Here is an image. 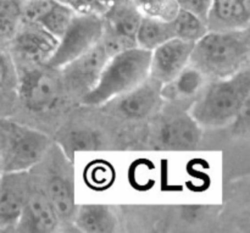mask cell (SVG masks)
<instances>
[{
    "instance_id": "cell-1",
    "label": "cell",
    "mask_w": 250,
    "mask_h": 233,
    "mask_svg": "<svg viewBox=\"0 0 250 233\" xmlns=\"http://www.w3.org/2000/svg\"><path fill=\"white\" fill-rule=\"evenodd\" d=\"M250 37L248 28L208 31L195 42L189 63L209 80L227 78L248 67Z\"/></svg>"
},
{
    "instance_id": "cell-2",
    "label": "cell",
    "mask_w": 250,
    "mask_h": 233,
    "mask_svg": "<svg viewBox=\"0 0 250 233\" xmlns=\"http://www.w3.org/2000/svg\"><path fill=\"white\" fill-rule=\"evenodd\" d=\"M249 95L250 72L246 67L231 77L210 80L193 102L189 114L202 128L226 126L248 104Z\"/></svg>"
},
{
    "instance_id": "cell-3",
    "label": "cell",
    "mask_w": 250,
    "mask_h": 233,
    "mask_svg": "<svg viewBox=\"0 0 250 233\" xmlns=\"http://www.w3.org/2000/svg\"><path fill=\"white\" fill-rule=\"evenodd\" d=\"M150 51L139 46L109 58L94 87L81 97L83 105L98 106L121 97L149 76Z\"/></svg>"
},
{
    "instance_id": "cell-4",
    "label": "cell",
    "mask_w": 250,
    "mask_h": 233,
    "mask_svg": "<svg viewBox=\"0 0 250 233\" xmlns=\"http://www.w3.org/2000/svg\"><path fill=\"white\" fill-rule=\"evenodd\" d=\"M50 147L43 132L9 119H0V156L2 173L24 172L38 165Z\"/></svg>"
},
{
    "instance_id": "cell-5",
    "label": "cell",
    "mask_w": 250,
    "mask_h": 233,
    "mask_svg": "<svg viewBox=\"0 0 250 233\" xmlns=\"http://www.w3.org/2000/svg\"><path fill=\"white\" fill-rule=\"evenodd\" d=\"M103 29V20L98 15L93 12L76 14L45 66L60 70L66 64L83 55L100 41Z\"/></svg>"
},
{
    "instance_id": "cell-6",
    "label": "cell",
    "mask_w": 250,
    "mask_h": 233,
    "mask_svg": "<svg viewBox=\"0 0 250 233\" xmlns=\"http://www.w3.org/2000/svg\"><path fill=\"white\" fill-rule=\"evenodd\" d=\"M63 90L59 70L48 66L26 68L17 81V94L32 112H45L58 104Z\"/></svg>"
},
{
    "instance_id": "cell-7",
    "label": "cell",
    "mask_w": 250,
    "mask_h": 233,
    "mask_svg": "<svg viewBox=\"0 0 250 233\" xmlns=\"http://www.w3.org/2000/svg\"><path fill=\"white\" fill-rule=\"evenodd\" d=\"M107 60L109 56L102 42L99 41L83 55L78 56L77 59L60 68L63 89L84 95L98 82Z\"/></svg>"
},
{
    "instance_id": "cell-8",
    "label": "cell",
    "mask_w": 250,
    "mask_h": 233,
    "mask_svg": "<svg viewBox=\"0 0 250 233\" xmlns=\"http://www.w3.org/2000/svg\"><path fill=\"white\" fill-rule=\"evenodd\" d=\"M194 43L172 38L150 51L149 76L166 85L172 81L189 64Z\"/></svg>"
},
{
    "instance_id": "cell-9",
    "label": "cell",
    "mask_w": 250,
    "mask_h": 233,
    "mask_svg": "<svg viewBox=\"0 0 250 233\" xmlns=\"http://www.w3.org/2000/svg\"><path fill=\"white\" fill-rule=\"evenodd\" d=\"M156 139L164 149L192 150L202 141V127L189 112H175L161 122Z\"/></svg>"
},
{
    "instance_id": "cell-10",
    "label": "cell",
    "mask_w": 250,
    "mask_h": 233,
    "mask_svg": "<svg viewBox=\"0 0 250 233\" xmlns=\"http://www.w3.org/2000/svg\"><path fill=\"white\" fill-rule=\"evenodd\" d=\"M12 39L17 53L34 66L46 65L59 42L41 24L32 22H26L23 28L20 27Z\"/></svg>"
},
{
    "instance_id": "cell-11",
    "label": "cell",
    "mask_w": 250,
    "mask_h": 233,
    "mask_svg": "<svg viewBox=\"0 0 250 233\" xmlns=\"http://www.w3.org/2000/svg\"><path fill=\"white\" fill-rule=\"evenodd\" d=\"M161 88L160 82L148 76L141 85L120 97L119 110L129 119H146L160 105Z\"/></svg>"
},
{
    "instance_id": "cell-12",
    "label": "cell",
    "mask_w": 250,
    "mask_h": 233,
    "mask_svg": "<svg viewBox=\"0 0 250 233\" xmlns=\"http://www.w3.org/2000/svg\"><path fill=\"white\" fill-rule=\"evenodd\" d=\"M21 172L0 175V229L17 226L23 214L28 188H22Z\"/></svg>"
},
{
    "instance_id": "cell-13",
    "label": "cell",
    "mask_w": 250,
    "mask_h": 233,
    "mask_svg": "<svg viewBox=\"0 0 250 233\" xmlns=\"http://www.w3.org/2000/svg\"><path fill=\"white\" fill-rule=\"evenodd\" d=\"M250 21V0H211L207 26L211 31L246 29Z\"/></svg>"
},
{
    "instance_id": "cell-14",
    "label": "cell",
    "mask_w": 250,
    "mask_h": 233,
    "mask_svg": "<svg viewBox=\"0 0 250 233\" xmlns=\"http://www.w3.org/2000/svg\"><path fill=\"white\" fill-rule=\"evenodd\" d=\"M22 217H26V226L33 232H54L60 222L44 190L38 187L27 191Z\"/></svg>"
},
{
    "instance_id": "cell-15",
    "label": "cell",
    "mask_w": 250,
    "mask_h": 233,
    "mask_svg": "<svg viewBox=\"0 0 250 233\" xmlns=\"http://www.w3.org/2000/svg\"><path fill=\"white\" fill-rule=\"evenodd\" d=\"M45 192L60 221H68L75 214V187L71 176L62 171H51L45 182Z\"/></svg>"
},
{
    "instance_id": "cell-16",
    "label": "cell",
    "mask_w": 250,
    "mask_h": 233,
    "mask_svg": "<svg viewBox=\"0 0 250 233\" xmlns=\"http://www.w3.org/2000/svg\"><path fill=\"white\" fill-rule=\"evenodd\" d=\"M209 81L199 68L189 63L172 81L163 85L161 95L163 99L175 102H194Z\"/></svg>"
},
{
    "instance_id": "cell-17",
    "label": "cell",
    "mask_w": 250,
    "mask_h": 233,
    "mask_svg": "<svg viewBox=\"0 0 250 233\" xmlns=\"http://www.w3.org/2000/svg\"><path fill=\"white\" fill-rule=\"evenodd\" d=\"M72 219L75 226L82 232L109 233L117 229L116 215L107 205H81L75 210Z\"/></svg>"
},
{
    "instance_id": "cell-18",
    "label": "cell",
    "mask_w": 250,
    "mask_h": 233,
    "mask_svg": "<svg viewBox=\"0 0 250 233\" xmlns=\"http://www.w3.org/2000/svg\"><path fill=\"white\" fill-rule=\"evenodd\" d=\"M142 16L143 15L134 5H116L105 15V19L103 20V32L128 39L137 44L136 34Z\"/></svg>"
},
{
    "instance_id": "cell-19",
    "label": "cell",
    "mask_w": 250,
    "mask_h": 233,
    "mask_svg": "<svg viewBox=\"0 0 250 233\" xmlns=\"http://www.w3.org/2000/svg\"><path fill=\"white\" fill-rule=\"evenodd\" d=\"M172 38L176 37L171 20L167 21L156 17L142 16L136 34L137 46L151 51Z\"/></svg>"
},
{
    "instance_id": "cell-20",
    "label": "cell",
    "mask_w": 250,
    "mask_h": 233,
    "mask_svg": "<svg viewBox=\"0 0 250 233\" xmlns=\"http://www.w3.org/2000/svg\"><path fill=\"white\" fill-rule=\"evenodd\" d=\"M77 14L73 7L70 5H66L63 2L55 0L51 9L43 16V19L38 22L46 32L55 37L56 39H60L65 31L67 29L68 24L71 23L75 15Z\"/></svg>"
},
{
    "instance_id": "cell-21",
    "label": "cell",
    "mask_w": 250,
    "mask_h": 233,
    "mask_svg": "<svg viewBox=\"0 0 250 233\" xmlns=\"http://www.w3.org/2000/svg\"><path fill=\"white\" fill-rule=\"evenodd\" d=\"M171 22L176 38L185 39L193 43L199 41L209 31L207 23L202 19L181 9H178L177 14L171 20Z\"/></svg>"
},
{
    "instance_id": "cell-22",
    "label": "cell",
    "mask_w": 250,
    "mask_h": 233,
    "mask_svg": "<svg viewBox=\"0 0 250 233\" xmlns=\"http://www.w3.org/2000/svg\"><path fill=\"white\" fill-rule=\"evenodd\" d=\"M22 21V2L20 0H0V39L14 38Z\"/></svg>"
},
{
    "instance_id": "cell-23",
    "label": "cell",
    "mask_w": 250,
    "mask_h": 233,
    "mask_svg": "<svg viewBox=\"0 0 250 233\" xmlns=\"http://www.w3.org/2000/svg\"><path fill=\"white\" fill-rule=\"evenodd\" d=\"M134 6L143 16L156 17L167 21L172 20L178 11L175 0H136Z\"/></svg>"
},
{
    "instance_id": "cell-24",
    "label": "cell",
    "mask_w": 250,
    "mask_h": 233,
    "mask_svg": "<svg viewBox=\"0 0 250 233\" xmlns=\"http://www.w3.org/2000/svg\"><path fill=\"white\" fill-rule=\"evenodd\" d=\"M12 90L17 92V75L12 60L0 50V94H10Z\"/></svg>"
},
{
    "instance_id": "cell-25",
    "label": "cell",
    "mask_w": 250,
    "mask_h": 233,
    "mask_svg": "<svg viewBox=\"0 0 250 233\" xmlns=\"http://www.w3.org/2000/svg\"><path fill=\"white\" fill-rule=\"evenodd\" d=\"M55 0H29L22 4V17L23 22L38 23L44 15L51 9Z\"/></svg>"
},
{
    "instance_id": "cell-26",
    "label": "cell",
    "mask_w": 250,
    "mask_h": 233,
    "mask_svg": "<svg viewBox=\"0 0 250 233\" xmlns=\"http://www.w3.org/2000/svg\"><path fill=\"white\" fill-rule=\"evenodd\" d=\"M175 2L178 9L195 15L207 23L210 6H211V0H175Z\"/></svg>"
},
{
    "instance_id": "cell-27",
    "label": "cell",
    "mask_w": 250,
    "mask_h": 233,
    "mask_svg": "<svg viewBox=\"0 0 250 233\" xmlns=\"http://www.w3.org/2000/svg\"><path fill=\"white\" fill-rule=\"evenodd\" d=\"M70 146L75 150L93 149L97 146V138L89 132H75L70 136Z\"/></svg>"
},
{
    "instance_id": "cell-28",
    "label": "cell",
    "mask_w": 250,
    "mask_h": 233,
    "mask_svg": "<svg viewBox=\"0 0 250 233\" xmlns=\"http://www.w3.org/2000/svg\"><path fill=\"white\" fill-rule=\"evenodd\" d=\"M2 173V164H1V156H0V175Z\"/></svg>"
}]
</instances>
